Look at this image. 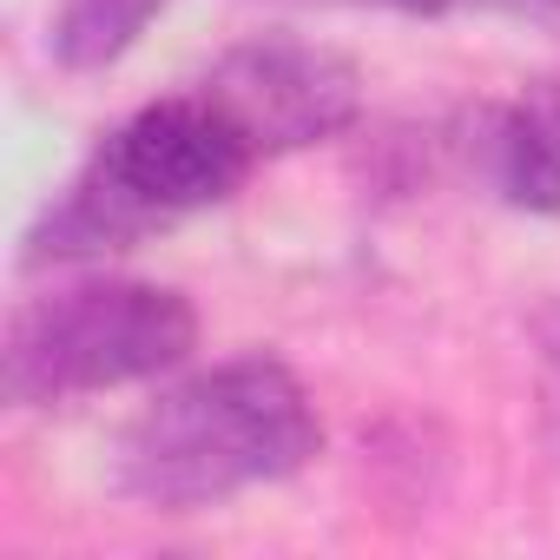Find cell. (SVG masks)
Segmentation results:
<instances>
[{"label":"cell","instance_id":"cell-1","mask_svg":"<svg viewBox=\"0 0 560 560\" xmlns=\"http://www.w3.org/2000/svg\"><path fill=\"white\" fill-rule=\"evenodd\" d=\"M324 448V422L304 383L277 357H231L172 389H159L119 435L113 481L119 494L191 514L244 488L291 481Z\"/></svg>","mask_w":560,"mask_h":560},{"label":"cell","instance_id":"cell-2","mask_svg":"<svg viewBox=\"0 0 560 560\" xmlns=\"http://www.w3.org/2000/svg\"><path fill=\"white\" fill-rule=\"evenodd\" d=\"M257 152L250 139L205 100H152L126 126L100 139V152L73 172V185L34 218L27 264H86L145 244L152 231H172L191 211L224 205L250 178Z\"/></svg>","mask_w":560,"mask_h":560},{"label":"cell","instance_id":"cell-3","mask_svg":"<svg viewBox=\"0 0 560 560\" xmlns=\"http://www.w3.org/2000/svg\"><path fill=\"white\" fill-rule=\"evenodd\" d=\"M198 311L172 284L86 277L14 311L0 343V396L14 409H60L100 389L165 376L191 357Z\"/></svg>","mask_w":560,"mask_h":560},{"label":"cell","instance_id":"cell-4","mask_svg":"<svg viewBox=\"0 0 560 560\" xmlns=\"http://www.w3.org/2000/svg\"><path fill=\"white\" fill-rule=\"evenodd\" d=\"M198 93L250 139L257 159L324 145L343 126H357V113H363V73L337 47L277 40V34L231 47L205 73Z\"/></svg>","mask_w":560,"mask_h":560},{"label":"cell","instance_id":"cell-5","mask_svg":"<svg viewBox=\"0 0 560 560\" xmlns=\"http://www.w3.org/2000/svg\"><path fill=\"white\" fill-rule=\"evenodd\" d=\"M172 8V0H67L54 21V60L73 73H100L139 47V34Z\"/></svg>","mask_w":560,"mask_h":560},{"label":"cell","instance_id":"cell-6","mask_svg":"<svg viewBox=\"0 0 560 560\" xmlns=\"http://www.w3.org/2000/svg\"><path fill=\"white\" fill-rule=\"evenodd\" d=\"M514 113H521V119L540 132V145L560 159V80H534V86L514 100Z\"/></svg>","mask_w":560,"mask_h":560},{"label":"cell","instance_id":"cell-7","mask_svg":"<svg viewBox=\"0 0 560 560\" xmlns=\"http://www.w3.org/2000/svg\"><path fill=\"white\" fill-rule=\"evenodd\" d=\"M330 8H396V14H448V8H475V0H330Z\"/></svg>","mask_w":560,"mask_h":560},{"label":"cell","instance_id":"cell-8","mask_svg":"<svg viewBox=\"0 0 560 560\" xmlns=\"http://www.w3.org/2000/svg\"><path fill=\"white\" fill-rule=\"evenodd\" d=\"M475 8H560V0H475Z\"/></svg>","mask_w":560,"mask_h":560}]
</instances>
